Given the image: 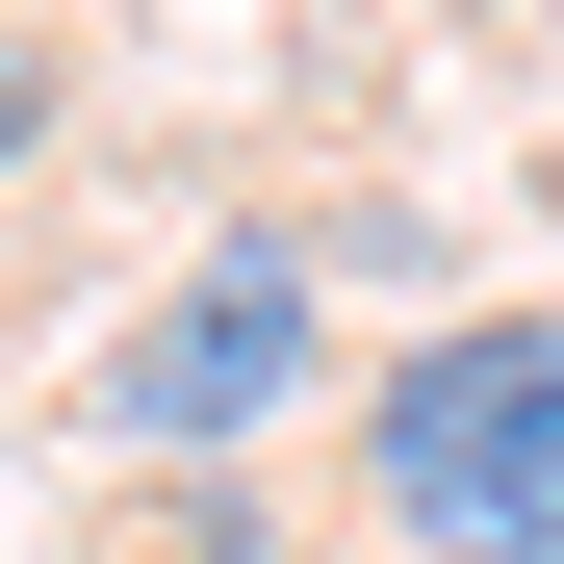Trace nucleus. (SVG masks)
<instances>
[{"label":"nucleus","instance_id":"nucleus-3","mask_svg":"<svg viewBox=\"0 0 564 564\" xmlns=\"http://www.w3.org/2000/svg\"><path fill=\"white\" fill-rule=\"evenodd\" d=\"M26 129H52V77H26V52H0V154H26Z\"/></svg>","mask_w":564,"mask_h":564},{"label":"nucleus","instance_id":"nucleus-2","mask_svg":"<svg viewBox=\"0 0 564 564\" xmlns=\"http://www.w3.org/2000/svg\"><path fill=\"white\" fill-rule=\"evenodd\" d=\"M308 359H334V282L282 257V231H231L180 308H129V334H104V436H129V462H231V436L308 411Z\"/></svg>","mask_w":564,"mask_h":564},{"label":"nucleus","instance_id":"nucleus-1","mask_svg":"<svg viewBox=\"0 0 564 564\" xmlns=\"http://www.w3.org/2000/svg\"><path fill=\"white\" fill-rule=\"evenodd\" d=\"M386 564H564V308H462L359 386Z\"/></svg>","mask_w":564,"mask_h":564}]
</instances>
